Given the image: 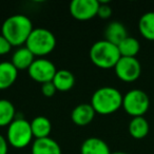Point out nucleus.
Segmentation results:
<instances>
[{"mask_svg":"<svg viewBox=\"0 0 154 154\" xmlns=\"http://www.w3.org/2000/svg\"><path fill=\"white\" fill-rule=\"evenodd\" d=\"M31 122L24 118H15L7 130V140L15 149L26 148L33 140Z\"/></svg>","mask_w":154,"mask_h":154,"instance_id":"39448f33","label":"nucleus"},{"mask_svg":"<svg viewBox=\"0 0 154 154\" xmlns=\"http://www.w3.org/2000/svg\"><path fill=\"white\" fill-rule=\"evenodd\" d=\"M99 5L97 0H73L70 3V13L74 19L87 21L97 16Z\"/></svg>","mask_w":154,"mask_h":154,"instance_id":"1a4fd4ad","label":"nucleus"},{"mask_svg":"<svg viewBox=\"0 0 154 154\" xmlns=\"http://www.w3.org/2000/svg\"><path fill=\"white\" fill-rule=\"evenodd\" d=\"M114 71L118 79L124 82H133L140 76L141 66L136 57H120Z\"/></svg>","mask_w":154,"mask_h":154,"instance_id":"6e6552de","label":"nucleus"},{"mask_svg":"<svg viewBox=\"0 0 154 154\" xmlns=\"http://www.w3.org/2000/svg\"><path fill=\"white\" fill-rule=\"evenodd\" d=\"M56 66L51 60L47 58H36L31 64V66L28 69L29 76L32 78L34 82L39 84H45L53 80L55 76Z\"/></svg>","mask_w":154,"mask_h":154,"instance_id":"0eeeda50","label":"nucleus"},{"mask_svg":"<svg viewBox=\"0 0 154 154\" xmlns=\"http://www.w3.org/2000/svg\"><path fill=\"white\" fill-rule=\"evenodd\" d=\"M52 82L55 86L56 90L59 92L70 91L75 85V76L72 72L68 70H58L54 76Z\"/></svg>","mask_w":154,"mask_h":154,"instance_id":"dca6fc26","label":"nucleus"},{"mask_svg":"<svg viewBox=\"0 0 154 154\" xmlns=\"http://www.w3.org/2000/svg\"><path fill=\"white\" fill-rule=\"evenodd\" d=\"M56 88L52 82H45V84L41 85V92L45 97H52L56 93Z\"/></svg>","mask_w":154,"mask_h":154,"instance_id":"b1692460","label":"nucleus"},{"mask_svg":"<svg viewBox=\"0 0 154 154\" xmlns=\"http://www.w3.org/2000/svg\"><path fill=\"white\" fill-rule=\"evenodd\" d=\"M150 126L148 120L143 116L132 117L129 122V133L135 139H143L148 135Z\"/></svg>","mask_w":154,"mask_h":154,"instance_id":"a211bd4d","label":"nucleus"},{"mask_svg":"<svg viewBox=\"0 0 154 154\" xmlns=\"http://www.w3.org/2000/svg\"><path fill=\"white\" fill-rule=\"evenodd\" d=\"M34 30L33 22L23 14H16L8 17L1 26V35L8 39L12 47H23Z\"/></svg>","mask_w":154,"mask_h":154,"instance_id":"f257e3e1","label":"nucleus"},{"mask_svg":"<svg viewBox=\"0 0 154 154\" xmlns=\"http://www.w3.org/2000/svg\"><path fill=\"white\" fill-rule=\"evenodd\" d=\"M112 15V9L108 2H100L97 12V16L101 19H109Z\"/></svg>","mask_w":154,"mask_h":154,"instance_id":"4be33fe9","label":"nucleus"},{"mask_svg":"<svg viewBox=\"0 0 154 154\" xmlns=\"http://www.w3.org/2000/svg\"><path fill=\"white\" fill-rule=\"evenodd\" d=\"M117 48L122 57H136L140 50V45L136 38L128 36L117 45Z\"/></svg>","mask_w":154,"mask_h":154,"instance_id":"aec40b11","label":"nucleus"},{"mask_svg":"<svg viewBox=\"0 0 154 154\" xmlns=\"http://www.w3.org/2000/svg\"><path fill=\"white\" fill-rule=\"evenodd\" d=\"M138 30L145 39L154 41V12L145 13L139 18Z\"/></svg>","mask_w":154,"mask_h":154,"instance_id":"6ab92c4d","label":"nucleus"},{"mask_svg":"<svg viewBox=\"0 0 154 154\" xmlns=\"http://www.w3.org/2000/svg\"><path fill=\"white\" fill-rule=\"evenodd\" d=\"M106 40L113 43L115 45H118L126 37H128L127 29L122 22L119 21H112L108 24L105 31Z\"/></svg>","mask_w":154,"mask_h":154,"instance_id":"2eb2a0df","label":"nucleus"},{"mask_svg":"<svg viewBox=\"0 0 154 154\" xmlns=\"http://www.w3.org/2000/svg\"><path fill=\"white\" fill-rule=\"evenodd\" d=\"M35 59L36 58L31 53L30 50L26 45H23V47L18 48L14 52L13 55H12L11 62L18 71H22V70H28Z\"/></svg>","mask_w":154,"mask_h":154,"instance_id":"4468645a","label":"nucleus"},{"mask_svg":"<svg viewBox=\"0 0 154 154\" xmlns=\"http://www.w3.org/2000/svg\"><path fill=\"white\" fill-rule=\"evenodd\" d=\"M108 143L98 137H89L80 147V154H111Z\"/></svg>","mask_w":154,"mask_h":154,"instance_id":"f8f14e48","label":"nucleus"},{"mask_svg":"<svg viewBox=\"0 0 154 154\" xmlns=\"http://www.w3.org/2000/svg\"><path fill=\"white\" fill-rule=\"evenodd\" d=\"M124 95L113 87H101L93 93L91 106L95 113L100 115H110L122 107Z\"/></svg>","mask_w":154,"mask_h":154,"instance_id":"f03ea898","label":"nucleus"},{"mask_svg":"<svg viewBox=\"0 0 154 154\" xmlns=\"http://www.w3.org/2000/svg\"><path fill=\"white\" fill-rule=\"evenodd\" d=\"M95 111L91 103H80L73 109L71 119L76 126L85 127L89 125L95 117Z\"/></svg>","mask_w":154,"mask_h":154,"instance_id":"9d476101","label":"nucleus"},{"mask_svg":"<svg viewBox=\"0 0 154 154\" xmlns=\"http://www.w3.org/2000/svg\"><path fill=\"white\" fill-rule=\"evenodd\" d=\"M122 108L132 117L143 116L150 108V98L145 91L132 89L122 97Z\"/></svg>","mask_w":154,"mask_h":154,"instance_id":"423d86ee","label":"nucleus"},{"mask_svg":"<svg viewBox=\"0 0 154 154\" xmlns=\"http://www.w3.org/2000/svg\"><path fill=\"white\" fill-rule=\"evenodd\" d=\"M31 129L35 139L45 138V137H50L52 124L49 118L45 116H36L31 122Z\"/></svg>","mask_w":154,"mask_h":154,"instance_id":"f3484780","label":"nucleus"},{"mask_svg":"<svg viewBox=\"0 0 154 154\" xmlns=\"http://www.w3.org/2000/svg\"><path fill=\"white\" fill-rule=\"evenodd\" d=\"M32 154H61V148L55 139L51 137L35 139L32 143Z\"/></svg>","mask_w":154,"mask_h":154,"instance_id":"9b49d317","label":"nucleus"},{"mask_svg":"<svg viewBox=\"0 0 154 154\" xmlns=\"http://www.w3.org/2000/svg\"><path fill=\"white\" fill-rule=\"evenodd\" d=\"M18 70L11 61L0 62V90H7L15 84Z\"/></svg>","mask_w":154,"mask_h":154,"instance_id":"ddd939ff","label":"nucleus"},{"mask_svg":"<svg viewBox=\"0 0 154 154\" xmlns=\"http://www.w3.org/2000/svg\"><path fill=\"white\" fill-rule=\"evenodd\" d=\"M24 45L35 57L43 58L54 51L56 47V37L48 29L36 28L32 31Z\"/></svg>","mask_w":154,"mask_h":154,"instance_id":"20e7f679","label":"nucleus"},{"mask_svg":"<svg viewBox=\"0 0 154 154\" xmlns=\"http://www.w3.org/2000/svg\"><path fill=\"white\" fill-rule=\"evenodd\" d=\"M89 56L92 63L103 70L114 69L122 57L117 45L109 42L106 39L93 43L89 52Z\"/></svg>","mask_w":154,"mask_h":154,"instance_id":"7ed1b4c3","label":"nucleus"},{"mask_svg":"<svg viewBox=\"0 0 154 154\" xmlns=\"http://www.w3.org/2000/svg\"><path fill=\"white\" fill-rule=\"evenodd\" d=\"M16 110L12 101L0 99V127H9L15 119Z\"/></svg>","mask_w":154,"mask_h":154,"instance_id":"412c9836","label":"nucleus"},{"mask_svg":"<svg viewBox=\"0 0 154 154\" xmlns=\"http://www.w3.org/2000/svg\"><path fill=\"white\" fill-rule=\"evenodd\" d=\"M8 152H9V143L7 140V137L0 134V154H8Z\"/></svg>","mask_w":154,"mask_h":154,"instance_id":"393cba45","label":"nucleus"},{"mask_svg":"<svg viewBox=\"0 0 154 154\" xmlns=\"http://www.w3.org/2000/svg\"><path fill=\"white\" fill-rule=\"evenodd\" d=\"M12 45L8 41V39L5 36L0 34V56L7 55L11 52L12 50Z\"/></svg>","mask_w":154,"mask_h":154,"instance_id":"5701e85b","label":"nucleus"},{"mask_svg":"<svg viewBox=\"0 0 154 154\" xmlns=\"http://www.w3.org/2000/svg\"><path fill=\"white\" fill-rule=\"evenodd\" d=\"M111 154H128L126 152H122V151H117V152H112Z\"/></svg>","mask_w":154,"mask_h":154,"instance_id":"a878e982","label":"nucleus"}]
</instances>
